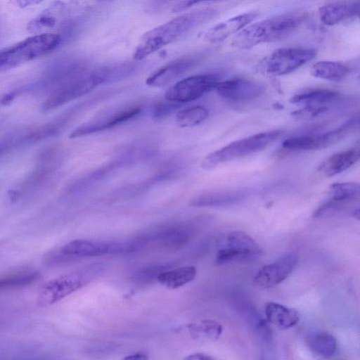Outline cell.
Here are the masks:
<instances>
[{
    "label": "cell",
    "instance_id": "6da1fadb",
    "mask_svg": "<svg viewBox=\"0 0 360 360\" xmlns=\"http://www.w3.org/2000/svg\"><path fill=\"white\" fill-rule=\"evenodd\" d=\"M213 8L196 10L176 17L145 32L139 39L133 57L140 60L172 43L193 27L212 19Z\"/></svg>",
    "mask_w": 360,
    "mask_h": 360
},
{
    "label": "cell",
    "instance_id": "7a4b0ae2",
    "mask_svg": "<svg viewBox=\"0 0 360 360\" xmlns=\"http://www.w3.org/2000/svg\"><path fill=\"white\" fill-rule=\"evenodd\" d=\"M302 12H290L250 24L233 38L231 45L248 49L256 45L280 40L293 32L304 20Z\"/></svg>",
    "mask_w": 360,
    "mask_h": 360
},
{
    "label": "cell",
    "instance_id": "3957f363",
    "mask_svg": "<svg viewBox=\"0 0 360 360\" xmlns=\"http://www.w3.org/2000/svg\"><path fill=\"white\" fill-rule=\"evenodd\" d=\"M63 42L61 34L37 33L0 49V72H4L55 51Z\"/></svg>",
    "mask_w": 360,
    "mask_h": 360
},
{
    "label": "cell",
    "instance_id": "277c9868",
    "mask_svg": "<svg viewBox=\"0 0 360 360\" xmlns=\"http://www.w3.org/2000/svg\"><path fill=\"white\" fill-rule=\"evenodd\" d=\"M282 133L281 130H271L234 141L209 153L200 166L203 169L210 171L222 163L261 151L276 141Z\"/></svg>",
    "mask_w": 360,
    "mask_h": 360
},
{
    "label": "cell",
    "instance_id": "5b68a950",
    "mask_svg": "<svg viewBox=\"0 0 360 360\" xmlns=\"http://www.w3.org/2000/svg\"><path fill=\"white\" fill-rule=\"evenodd\" d=\"M141 248L139 239L126 241H98L77 239L63 245L59 253L47 252L45 262L52 265L60 262L62 257H97L105 255L120 254Z\"/></svg>",
    "mask_w": 360,
    "mask_h": 360
},
{
    "label": "cell",
    "instance_id": "8992f818",
    "mask_svg": "<svg viewBox=\"0 0 360 360\" xmlns=\"http://www.w3.org/2000/svg\"><path fill=\"white\" fill-rule=\"evenodd\" d=\"M100 85L94 70H82L51 90L41 105L44 112L55 110L93 90Z\"/></svg>",
    "mask_w": 360,
    "mask_h": 360
},
{
    "label": "cell",
    "instance_id": "52a82bcc",
    "mask_svg": "<svg viewBox=\"0 0 360 360\" xmlns=\"http://www.w3.org/2000/svg\"><path fill=\"white\" fill-rule=\"evenodd\" d=\"M215 262L222 265L254 260L262 255V249L248 233L234 231L223 235L218 242Z\"/></svg>",
    "mask_w": 360,
    "mask_h": 360
},
{
    "label": "cell",
    "instance_id": "ba28073f",
    "mask_svg": "<svg viewBox=\"0 0 360 360\" xmlns=\"http://www.w3.org/2000/svg\"><path fill=\"white\" fill-rule=\"evenodd\" d=\"M358 125V117L353 118L338 128L327 132L290 137L283 142L282 147L295 151L324 149L345 138L355 130Z\"/></svg>",
    "mask_w": 360,
    "mask_h": 360
},
{
    "label": "cell",
    "instance_id": "9c48e42d",
    "mask_svg": "<svg viewBox=\"0 0 360 360\" xmlns=\"http://www.w3.org/2000/svg\"><path fill=\"white\" fill-rule=\"evenodd\" d=\"M316 55L314 49L283 47L274 51L265 60L264 69L272 76L289 74L313 60Z\"/></svg>",
    "mask_w": 360,
    "mask_h": 360
},
{
    "label": "cell",
    "instance_id": "30bf717a",
    "mask_svg": "<svg viewBox=\"0 0 360 360\" xmlns=\"http://www.w3.org/2000/svg\"><path fill=\"white\" fill-rule=\"evenodd\" d=\"M218 82V77L212 74L190 76L171 85L165 97L166 101L176 103L193 101L214 89Z\"/></svg>",
    "mask_w": 360,
    "mask_h": 360
},
{
    "label": "cell",
    "instance_id": "8fae6325",
    "mask_svg": "<svg viewBox=\"0 0 360 360\" xmlns=\"http://www.w3.org/2000/svg\"><path fill=\"white\" fill-rule=\"evenodd\" d=\"M91 279L89 273L75 271L50 281L39 291L38 303L43 306L54 304L86 285Z\"/></svg>",
    "mask_w": 360,
    "mask_h": 360
},
{
    "label": "cell",
    "instance_id": "7c38bea8",
    "mask_svg": "<svg viewBox=\"0 0 360 360\" xmlns=\"http://www.w3.org/2000/svg\"><path fill=\"white\" fill-rule=\"evenodd\" d=\"M214 89L223 98L242 102L255 99L265 91L264 84L243 77H234L219 81Z\"/></svg>",
    "mask_w": 360,
    "mask_h": 360
},
{
    "label": "cell",
    "instance_id": "4fadbf2b",
    "mask_svg": "<svg viewBox=\"0 0 360 360\" xmlns=\"http://www.w3.org/2000/svg\"><path fill=\"white\" fill-rule=\"evenodd\" d=\"M141 112L140 106H131L105 113L75 128L70 134V138H78L110 129L134 118Z\"/></svg>",
    "mask_w": 360,
    "mask_h": 360
},
{
    "label": "cell",
    "instance_id": "5bb4252c",
    "mask_svg": "<svg viewBox=\"0 0 360 360\" xmlns=\"http://www.w3.org/2000/svg\"><path fill=\"white\" fill-rule=\"evenodd\" d=\"M298 260L295 252L281 255L273 263L264 265L255 274L254 283L260 288H269L285 280L294 270Z\"/></svg>",
    "mask_w": 360,
    "mask_h": 360
},
{
    "label": "cell",
    "instance_id": "9a60e30c",
    "mask_svg": "<svg viewBox=\"0 0 360 360\" xmlns=\"http://www.w3.org/2000/svg\"><path fill=\"white\" fill-rule=\"evenodd\" d=\"M195 60L191 57L176 59L160 68L148 76L146 84L154 88H164L171 85L189 71L195 65Z\"/></svg>",
    "mask_w": 360,
    "mask_h": 360
},
{
    "label": "cell",
    "instance_id": "2e32d148",
    "mask_svg": "<svg viewBox=\"0 0 360 360\" xmlns=\"http://www.w3.org/2000/svg\"><path fill=\"white\" fill-rule=\"evenodd\" d=\"M257 15L258 12L249 11L231 17L208 30L205 33V39L210 43L223 41L249 25Z\"/></svg>",
    "mask_w": 360,
    "mask_h": 360
},
{
    "label": "cell",
    "instance_id": "e0dca14e",
    "mask_svg": "<svg viewBox=\"0 0 360 360\" xmlns=\"http://www.w3.org/2000/svg\"><path fill=\"white\" fill-rule=\"evenodd\" d=\"M359 12V1L333 2L321 6L319 10V16L323 24L330 26L356 17Z\"/></svg>",
    "mask_w": 360,
    "mask_h": 360
},
{
    "label": "cell",
    "instance_id": "ac0fdd59",
    "mask_svg": "<svg viewBox=\"0 0 360 360\" xmlns=\"http://www.w3.org/2000/svg\"><path fill=\"white\" fill-rule=\"evenodd\" d=\"M360 157L359 147H354L334 153L318 167V172L327 177L337 175L353 166Z\"/></svg>",
    "mask_w": 360,
    "mask_h": 360
},
{
    "label": "cell",
    "instance_id": "d6986e66",
    "mask_svg": "<svg viewBox=\"0 0 360 360\" xmlns=\"http://www.w3.org/2000/svg\"><path fill=\"white\" fill-rule=\"evenodd\" d=\"M247 191L244 190L210 191L196 196L191 202L194 207H226L234 205L245 199Z\"/></svg>",
    "mask_w": 360,
    "mask_h": 360
},
{
    "label": "cell",
    "instance_id": "ffe728a7",
    "mask_svg": "<svg viewBox=\"0 0 360 360\" xmlns=\"http://www.w3.org/2000/svg\"><path fill=\"white\" fill-rule=\"evenodd\" d=\"M336 91L322 88L304 89L291 97L290 102L304 106L330 107L340 98Z\"/></svg>",
    "mask_w": 360,
    "mask_h": 360
},
{
    "label": "cell",
    "instance_id": "44dd1931",
    "mask_svg": "<svg viewBox=\"0 0 360 360\" xmlns=\"http://www.w3.org/2000/svg\"><path fill=\"white\" fill-rule=\"evenodd\" d=\"M265 316L268 322L281 330L295 326L299 321V313L283 304L270 302L265 306Z\"/></svg>",
    "mask_w": 360,
    "mask_h": 360
},
{
    "label": "cell",
    "instance_id": "7402d4cb",
    "mask_svg": "<svg viewBox=\"0 0 360 360\" xmlns=\"http://www.w3.org/2000/svg\"><path fill=\"white\" fill-rule=\"evenodd\" d=\"M189 335L195 341L202 343L216 342L222 333V325L214 320L204 319L188 323Z\"/></svg>",
    "mask_w": 360,
    "mask_h": 360
},
{
    "label": "cell",
    "instance_id": "603a6c76",
    "mask_svg": "<svg viewBox=\"0 0 360 360\" xmlns=\"http://www.w3.org/2000/svg\"><path fill=\"white\" fill-rule=\"evenodd\" d=\"M349 72V68L345 63L331 60L319 61L313 64L310 69V74L313 77L330 82L345 79Z\"/></svg>",
    "mask_w": 360,
    "mask_h": 360
},
{
    "label": "cell",
    "instance_id": "cb8c5ba5",
    "mask_svg": "<svg viewBox=\"0 0 360 360\" xmlns=\"http://www.w3.org/2000/svg\"><path fill=\"white\" fill-rule=\"evenodd\" d=\"M196 274L195 266H184L159 273L157 280L168 289H176L192 281Z\"/></svg>",
    "mask_w": 360,
    "mask_h": 360
},
{
    "label": "cell",
    "instance_id": "d4e9b609",
    "mask_svg": "<svg viewBox=\"0 0 360 360\" xmlns=\"http://www.w3.org/2000/svg\"><path fill=\"white\" fill-rule=\"evenodd\" d=\"M307 342L313 352L326 358L332 356L337 348L335 338L327 332H318L309 335Z\"/></svg>",
    "mask_w": 360,
    "mask_h": 360
},
{
    "label": "cell",
    "instance_id": "484cf974",
    "mask_svg": "<svg viewBox=\"0 0 360 360\" xmlns=\"http://www.w3.org/2000/svg\"><path fill=\"white\" fill-rule=\"evenodd\" d=\"M37 271H20L0 277V291L16 289L30 285L39 280Z\"/></svg>",
    "mask_w": 360,
    "mask_h": 360
},
{
    "label": "cell",
    "instance_id": "4316f807",
    "mask_svg": "<svg viewBox=\"0 0 360 360\" xmlns=\"http://www.w3.org/2000/svg\"><path fill=\"white\" fill-rule=\"evenodd\" d=\"M209 111L204 106L195 105L179 110L176 115V122L181 128L191 127L203 122Z\"/></svg>",
    "mask_w": 360,
    "mask_h": 360
},
{
    "label": "cell",
    "instance_id": "83f0119b",
    "mask_svg": "<svg viewBox=\"0 0 360 360\" xmlns=\"http://www.w3.org/2000/svg\"><path fill=\"white\" fill-rule=\"evenodd\" d=\"M360 188L358 183H335L329 188L330 198L350 203L358 199Z\"/></svg>",
    "mask_w": 360,
    "mask_h": 360
},
{
    "label": "cell",
    "instance_id": "f1b7e54d",
    "mask_svg": "<svg viewBox=\"0 0 360 360\" xmlns=\"http://www.w3.org/2000/svg\"><path fill=\"white\" fill-rule=\"evenodd\" d=\"M329 107L325 106H304L292 113V115L302 118H312L327 112Z\"/></svg>",
    "mask_w": 360,
    "mask_h": 360
},
{
    "label": "cell",
    "instance_id": "f546056e",
    "mask_svg": "<svg viewBox=\"0 0 360 360\" xmlns=\"http://www.w3.org/2000/svg\"><path fill=\"white\" fill-rule=\"evenodd\" d=\"M177 108V103L167 101L155 105L153 108V116L155 119L167 117Z\"/></svg>",
    "mask_w": 360,
    "mask_h": 360
},
{
    "label": "cell",
    "instance_id": "4dcf8cb0",
    "mask_svg": "<svg viewBox=\"0 0 360 360\" xmlns=\"http://www.w3.org/2000/svg\"><path fill=\"white\" fill-rule=\"evenodd\" d=\"M199 3H200V1H180L174 6L172 11L174 12L182 11Z\"/></svg>",
    "mask_w": 360,
    "mask_h": 360
},
{
    "label": "cell",
    "instance_id": "1f68e13d",
    "mask_svg": "<svg viewBox=\"0 0 360 360\" xmlns=\"http://www.w3.org/2000/svg\"><path fill=\"white\" fill-rule=\"evenodd\" d=\"M183 360H216L212 356L203 353H194L186 356Z\"/></svg>",
    "mask_w": 360,
    "mask_h": 360
},
{
    "label": "cell",
    "instance_id": "d6a6232c",
    "mask_svg": "<svg viewBox=\"0 0 360 360\" xmlns=\"http://www.w3.org/2000/svg\"><path fill=\"white\" fill-rule=\"evenodd\" d=\"M148 356L147 354L143 352H138L134 354L128 355L120 360H148Z\"/></svg>",
    "mask_w": 360,
    "mask_h": 360
},
{
    "label": "cell",
    "instance_id": "836d02e7",
    "mask_svg": "<svg viewBox=\"0 0 360 360\" xmlns=\"http://www.w3.org/2000/svg\"><path fill=\"white\" fill-rule=\"evenodd\" d=\"M7 151H8L7 148H6V146L4 145V143L3 142L0 141V157Z\"/></svg>",
    "mask_w": 360,
    "mask_h": 360
},
{
    "label": "cell",
    "instance_id": "e575fe53",
    "mask_svg": "<svg viewBox=\"0 0 360 360\" xmlns=\"http://www.w3.org/2000/svg\"><path fill=\"white\" fill-rule=\"evenodd\" d=\"M353 215L356 217L358 219H359V210L357 209L353 212Z\"/></svg>",
    "mask_w": 360,
    "mask_h": 360
},
{
    "label": "cell",
    "instance_id": "d590c367",
    "mask_svg": "<svg viewBox=\"0 0 360 360\" xmlns=\"http://www.w3.org/2000/svg\"><path fill=\"white\" fill-rule=\"evenodd\" d=\"M261 360H266L264 358H262Z\"/></svg>",
    "mask_w": 360,
    "mask_h": 360
}]
</instances>
